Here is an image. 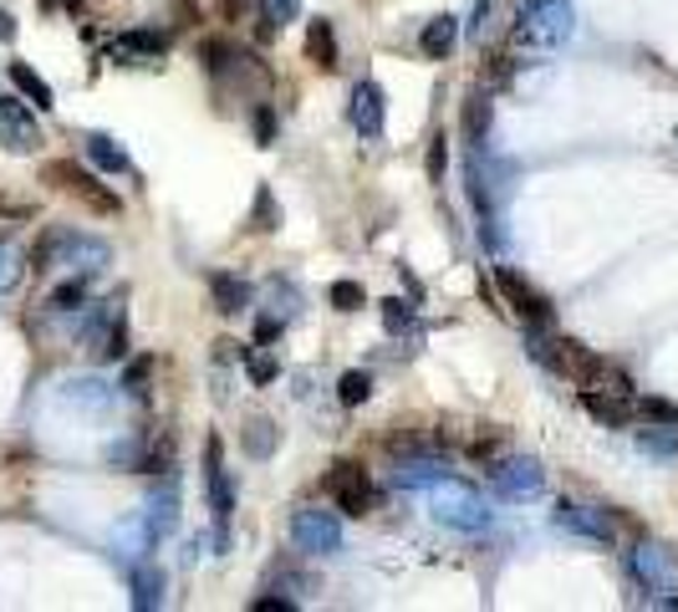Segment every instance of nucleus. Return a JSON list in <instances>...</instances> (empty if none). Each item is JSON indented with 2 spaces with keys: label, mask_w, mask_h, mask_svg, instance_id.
I'll list each match as a JSON object with an SVG mask.
<instances>
[{
  "label": "nucleus",
  "mask_w": 678,
  "mask_h": 612,
  "mask_svg": "<svg viewBox=\"0 0 678 612\" xmlns=\"http://www.w3.org/2000/svg\"><path fill=\"white\" fill-rule=\"evenodd\" d=\"M107 261H113V245L97 235H82V230H46V235L36 240V251H31V266L41 271H67V276H97V271H107Z\"/></svg>",
  "instance_id": "obj_1"
},
{
  "label": "nucleus",
  "mask_w": 678,
  "mask_h": 612,
  "mask_svg": "<svg viewBox=\"0 0 678 612\" xmlns=\"http://www.w3.org/2000/svg\"><path fill=\"white\" fill-rule=\"evenodd\" d=\"M572 31H576L572 0H520V11H516V46L557 52Z\"/></svg>",
  "instance_id": "obj_2"
},
{
  "label": "nucleus",
  "mask_w": 678,
  "mask_h": 612,
  "mask_svg": "<svg viewBox=\"0 0 678 612\" xmlns=\"http://www.w3.org/2000/svg\"><path fill=\"white\" fill-rule=\"evenodd\" d=\"M428 510H434V520H439V526H449V531H485V526H490V510H485V500H479L475 485L449 479V475L434 485Z\"/></svg>",
  "instance_id": "obj_3"
},
{
  "label": "nucleus",
  "mask_w": 678,
  "mask_h": 612,
  "mask_svg": "<svg viewBox=\"0 0 678 612\" xmlns=\"http://www.w3.org/2000/svg\"><path fill=\"white\" fill-rule=\"evenodd\" d=\"M82 342L93 352V362H118L128 352V327H123V302L107 296L103 306H93L82 317Z\"/></svg>",
  "instance_id": "obj_4"
},
{
  "label": "nucleus",
  "mask_w": 678,
  "mask_h": 612,
  "mask_svg": "<svg viewBox=\"0 0 678 612\" xmlns=\"http://www.w3.org/2000/svg\"><path fill=\"white\" fill-rule=\"evenodd\" d=\"M46 184H56L62 194H77V200L87 204V210H97V214H118L123 210L118 194H113L93 169H82L77 159H52L46 163Z\"/></svg>",
  "instance_id": "obj_5"
},
{
  "label": "nucleus",
  "mask_w": 678,
  "mask_h": 612,
  "mask_svg": "<svg viewBox=\"0 0 678 612\" xmlns=\"http://www.w3.org/2000/svg\"><path fill=\"white\" fill-rule=\"evenodd\" d=\"M292 541L306 557H337V551H342V520H337L332 510L301 506L292 516Z\"/></svg>",
  "instance_id": "obj_6"
},
{
  "label": "nucleus",
  "mask_w": 678,
  "mask_h": 612,
  "mask_svg": "<svg viewBox=\"0 0 678 612\" xmlns=\"http://www.w3.org/2000/svg\"><path fill=\"white\" fill-rule=\"evenodd\" d=\"M321 490L332 495L342 516H368V506H373V479H368V469L358 460H337L327 469V479H321Z\"/></svg>",
  "instance_id": "obj_7"
},
{
  "label": "nucleus",
  "mask_w": 678,
  "mask_h": 612,
  "mask_svg": "<svg viewBox=\"0 0 678 612\" xmlns=\"http://www.w3.org/2000/svg\"><path fill=\"white\" fill-rule=\"evenodd\" d=\"M627 567H633V577H638L648 592H658V598H674L678 592V557L668 546H658V541L633 546V551H627Z\"/></svg>",
  "instance_id": "obj_8"
},
{
  "label": "nucleus",
  "mask_w": 678,
  "mask_h": 612,
  "mask_svg": "<svg viewBox=\"0 0 678 612\" xmlns=\"http://www.w3.org/2000/svg\"><path fill=\"white\" fill-rule=\"evenodd\" d=\"M541 485H545V469L531 454H516V460L490 465V490L500 500H531V495H541Z\"/></svg>",
  "instance_id": "obj_9"
},
{
  "label": "nucleus",
  "mask_w": 678,
  "mask_h": 612,
  "mask_svg": "<svg viewBox=\"0 0 678 612\" xmlns=\"http://www.w3.org/2000/svg\"><path fill=\"white\" fill-rule=\"evenodd\" d=\"M0 144L11 148V154H36L46 144L36 128V113L21 97H0Z\"/></svg>",
  "instance_id": "obj_10"
},
{
  "label": "nucleus",
  "mask_w": 678,
  "mask_h": 612,
  "mask_svg": "<svg viewBox=\"0 0 678 612\" xmlns=\"http://www.w3.org/2000/svg\"><path fill=\"white\" fill-rule=\"evenodd\" d=\"M500 292H506V302H510V312H516L526 327H551L557 321V312H551V302H545L541 292H536L531 281H520L516 271H506L500 266Z\"/></svg>",
  "instance_id": "obj_11"
},
{
  "label": "nucleus",
  "mask_w": 678,
  "mask_h": 612,
  "mask_svg": "<svg viewBox=\"0 0 678 612\" xmlns=\"http://www.w3.org/2000/svg\"><path fill=\"white\" fill-rule=\"evenodd\" d=\"M383 123H388V97H383V87L362 77L358 87H352V128H358L362 138H383Z\"/></svg>",
  "instance_id": "obj_12"
},
{
  "label": "nucleus",
  "mask_w": 678,
  "mask_h": 612,
  "mask_svg": "<svg viewBox=\"0 0 678 612\" xmlns=\"http://www.w3.org/2000/svg\"><path fill=\"white\" fill-rule=\"evenodd\" d=\"M561 526V531H572V536H586V541H612V516L597 506H576V500H561L557 516H551Z\"/></svg>",
  "instance_id": "obj_13"
},
{
  "label": "nucleus",
  "mask_w": 678,
  "mask_h": 612,
  "mask_svg": "<svg viewBox=\"0 0 678 612\" xmlns=\"http://www.w3.org/2000/svg\"><path fill=\"white\" fill-rule=\"evenodd\" d=\"M204 485H210L214 526H230V516H235V490H230L225 460H220V440H210V454H204Z\"/></svg>",
  "instance_id": "obj_14"
},
{
  "label": "nucleus",
  "mask_w": 678,
  "mask_h": 612,
  "mask_svg": "<svg viewBox=\"0 0 678 612\" xmlns=\"http://www.w3.org/2000/svg\"><path fill=\"white\" fill-rule=\"evenodd\" d=\"M444 475H449V469H444V460H428V454H403L388 479H393L399 490H434Z\"/></svg>",
  "instance_id": "obj_15"
},
{
  "label": "nucleus",
  "mask_w": 678,
  "mask_h": 612,
  "mask_svg": "<svg viewBox=\"0 0 678 612\" xmlns=\"http://www.w3.org/2000/svg\"><path fill=\"white\" fill-rule=\"evenodd\" d=\"M169 52V36L163 31H123L113 41V62H159Z\"/></svg>",
  "instance_id": "obj_16"
},
{
  "label": "nucleus",
  "mask_w": 678,
  "mask_h": 612,
  "mask_svg": "<svg viewBox=\"0 0 678 612\" xmlns=\"http://www.w3.org/2000/svg\"><path fill=\"white\" fill-rule=\"evenodd\" d=\"M144 520H148V531H153V541L173 536V526H179V485H173V475L163 479L159 490H153V500H148Z\"/></svg>",
  "instance_id": "obj_17"
},
{
  "label": "nucleus",
  "mask_w": 678,
  "mask_h": 612,
  "mask_svg": "<svg viewBox=\"0 0 678 612\" xmlns=\"http://www.w3.org/2000/svg\"><path fill=\"white\" fill-rule=\"evenodd\" d=\"M582 409L592 413L597 424H612V429H623L627 419H633L627 393H612V388H582Z\"/></svg>",
  "instance_id": "obj_18"
},
{
  "label": "nucleus",
  "mask_w": 678,
  "mask_h": 612,
  "mask_svg": "<svg viewBox=\"0 0 678 612\" xmlns=\"http://www.w3.org/2000/svg\"><path fill=\"white\" fill-rule=\"evenodd\" d=\"M454 41H459V21H454V15H434V21H424V31H419V52H424L428 62H444V56L454 52Z\"/></svg>",
  "instance_id": "obj_19"
},
{
  "label": "nucleus",
  "mask_w": 678,
  "mask_h": 612,
  "mask_svg": "<svg viewBox=\"0 0 678 612\" xmlns=\"http://www.w3.org/2000/svg\"><path fill=\"white\" fill-rule=\"evenodd\" d=\"M11 82H15V93L27 97V103H36V113H52L56 107V93H52V82L41 77L36 67H27V62H11Z\"/></svg>",
  "instance_id": "obj_20"
},
{
  "label": "nucleus",
  "mask_w": 678,
  "mask_h": 612,
  "mask_svg": "<svg viewBox=\"0 0 678 612\" xmlns=\"http://www.w3.org/2000/svg\"><path fill=\"white\" fill-rule=\"evenodd\" d=\"M306 62L321 72H337V31L332 21H311L306 27Z\"/></svg>",
  "instance_id": "obj_21"
},
{
  "label": "nucleus",
  "mask_w": 678,
  "mask_h": 612,
  "mask_svg": "<svg viewBox=\"0 0 678 612\" xmlns=\"http://www.w3.org/2000/svg\"><path fill=\"white\" fill-rule=\"evenodd\" d=\"M128 587H134V608H138V612L163 608V572H159V567L138 561L134 572H128Z\"/></svg>",
  "instance_id": "obj_22"
},
{
  "label": "nucleus",
  "mask_w": 678,
  "mask_h": 612,
  "mask_svg": "<svg viewBox=\"0 0 678 612\" xmlns=\"http://www.w3.org/2000/svg\"><path fill=\"white\" fill-rule=\"evenodd\" d=\"M210 296H214V306H220V312H225V317H240V312H245V306H251V281H240V276H225V271H220V276H210Z\"/></svg>",
  "instance_id": "obj_23"
},
{
  "label": "nucleus",
  "mask_w": 678,
  "mask_h": 612,
  "mask_svg": "<svg viewBox=\"0 0 678 612\" xmlns=\"http://www.w3.org/2000/svg\"><path fill=\"white\" fill-rule=\"evenodd\" d=\"M490 97L485 93H469L465 97V118H459V128H465V138H469V148H485V138H490Z\"/></svg>",
  "instance_id": "obj_24"
},
{
  "label": "nucleus",
  "mask_w": 678,
  "mask_h": 612,
  "mask_svg": "<svg viewBox=\"0 0 678 612\" xmlns=\"http://www.w3.org/2000/svg\"><path fill=\"white\" fill-rule=\"evenodd\" d=\"M82 148H87V159L97 163V169H107V173H128V154H123L118 144L107 134H87L82 138Z\"/></svg>",
  "instance_id": "obj_25"
},
{
  "label": "nucleus",
  "mask_w": 678,
  "mask_h": 612,
  "mask_svg": "<svg viewBox=\"0 0 678 612\" xmlns=\"http://www.w3.org/2000/svg\"><path fill=\"white\" fill-rule=\"evenodd\" d=\"M296 15H301V0H261V41H271V31L276 27H292Z\"/></svg>",
  "instance_id": "obj_26"
},
{
  "label": "nucleus",
  "mask_w": 678,
  "mask_h": 612,
  "mask_svg": "<svg viewBox=\"0 0 678 612\" xmlns=\"http://www.w3.org/2000/svg\"><path fill=\"white\" fill-rule=\"evenodd\" d=\"M77 306H87V276H67L46 296V312H77Z\"/></svg>",
  "instance_id": "obj_27"
},
{
  "label": "nucleus",
  "mask_w": 678,
  "mask_h": 612,
  "mask_svg": "<svg viewBox=\"0 0 678 612\" xmlns=\"http://www.w3.org/2000/svg\"><path fill=\"white\" fill-rule=\"evenodd\" d=\"M638 450L643 454H678V424H653V429H643L638 434Z\"/></svg>",
  "instance_id": "obj_28"
},
{
  "label": "nucleus",
  "mask_w": 678,
  "mask_h": 612,
  "mask_svg": "<svg viewBox=\"0 0 678 612\" xmlns=\"http://www.w3.org/2000/svg\"><path fill=\"white\" fill-rule=\"evenodd\" d=\"M67 403H82V409H107V403H113V388L97 383V378H82V383H67Z\"/></svg>",
  "instance_id": "obj_29"
},
{
  "label": "nucleus",
  "mask_w": 678,
  "mask_h": 612,
  "mask_svg": "<svg viewBox=\"0 0 678 612\" xmlns=\"http://www.w3.org/2000/svg\"><path fill=\"white\" fill-rule=\"evenodd\" d=\"M271 450H276V424H271V419H251V424H245V454L271 460Z\"/></svg>",
  "instance_id": "obj_30"
},
{
  "label": "nucleus",
  "mask_w": 678,
  "mask_h": 612,
  "mask_svg": "<svg viewBox=\"0 0 678 612\" xmlns=\"http://www.w3.org/2000/svg\"><path fill=\"white\" fill-rule=\"evenodd\" d=\"M27 261L31 255H21L11 245V240H0V296L6 292H15V281H21V271H27Z\"/></svg>",
  "instance_id": "obj_31"
},
{
  "label": "nucleus",
  "mask_w": 678,
  "mask_h": 612,
  "mask_svg": "<svg viewBox=\"0 0 678 612\" xmlns=\"http://www.w3.org/2000/svg\"><path fill=\"white\" fill-rule=\"evenodd\" d=\"M245 373H251V383H276L280 362L266 352V342H261V347H245Z\"/></svg>",
  "instance_id": "obj_32"
},
{
  "label": "nucleus",
  "mask_w": 678,
  "mask_h": 612,
  "mask_svg": "<svg viewBox=\"0 0 678 612\" xmlns=\"http://www.w3.org/2000/svg\"><path fill=\"white\" fill-rule=\"evenodd\" d=\"M107 465H118V469H148V450L144 440H123L107 450Z\"/></svg>",
  "instance_id": "obj_33"
},
{
  "label": "nucleus",
  "mask_w": 678,
  "mask_h": 612,
  "mask_svg": "<svg viewBox=\"0 0 678 612\" xmlns=\"http://www.w3.org/2000/svg\"><path fill=\"white\" fill-rule=\"evenodd\" d=\"M337 399H342L347 409L368 403V399H373V378H368V373H342V383H337Z\"/></svg>",
  "instance_id": "obj_34"
},
{
  "label": "nucleus",
  "mask_w": 678,
  "mask_h": 612,
  "mask_svg": "<svg viewBox=\"0 0 678 612\" xmlns=\"http://www.w3.org/2000/svg\"><path fill=\"white\" fill-rule=\"evenodd\" d=\"M378 306H383V327L393 337L413 327V302H403V296H388V302H378Z\"/></svg>",
  "instance_id": "obj_35"
},
{
  "label": "nucleus",
  "mask_w": 678,
  "mask_h": 612,
  "mask_svg": "<svg viewBox=\"0 0 678 612\" xmlns=\"http://www.w3.org/2000/svg\"><path fill=\"white\" fill-rule=\"evenodd\" d=\"M332 306L337 312H362L368 306V292H362V281H332Z\"/></svg>",
  "instance_id": "obj_36"
},
{
  "label": "nucleus",
  "mask_w": 678,
  "mask_h": 612,
  "mask_svg": "<svg viewBox=\"0 0 678 612\" xmlns=\"http://www.w3.org/2000/svg\"><path fill=\"white\" fill-rule=\"evenodd\" d=\"M255 230H280V210H276V194H271V184L255 189Z\"/></svg>",
  "instance_id": "obj_37"
},
{
  "label": "nucleus",
  "mask_w": 678,
  "mask_h": 612,
  "mask_svg": "<svg viewBox=\"0 0 678 612\" xmlns=\"http://www.w3.org/2000/svg\"><path fill=\"white\" fill-rule=\"evenodd\" d=\"M633 413L648 419V424H678V403H668V399H638Z\"/></svg>",
  "instance_id": "obj_38"
},
{
  "label": "nucleus",
  "mask_w": 678,
  "mask_h": 612,
  "mask_svg": "<svg viewBox=\"0 0 678 612\" xmlns=\"http://www.w3.org/2000/svg\"><path fill=\"white\" fill-rule=\"evenodd\" d=\"M148 373H153V358H134L128 373H123V388H128L134 399H148Z\"/></svg>",
  "instance_id": "obj_39"
},
{
  "label": "nucleus",
  "mask_w": 678,
  "mask_h": 612,
  "mask_svg": "<svg viewBox=\"0 0 678 612\" xmlns=\"http://www.w3.org/2000/svg\"><path fill=\"white\" fill-rule=\"evenodd\" d=\"M428 184H444V169H449V138H434V144H428Z\"/></svg>",
  "instance_id": "obj_40"
},
{
  "label": "nucleus",
  "mask_w": 678,
  "mask_h": 612,
  "mask_svg": "<svg viewBox=\"0 0 678 612\" xmlns=\"http://www.w3.org/2000/svg\"><path fill=\"white\" fill-rule=\"evenodd\" d=\"M255 144H276V107L271 103L255 107Z\"/></svg>",
  "instance_id": "obj_41"
},
{
  "label": "nucleus",
  "mask_w": 678,
  "mask_h": 612,
  "mask_svg": "<svg viewBox=\"0 0 678 612\" xmlns=\"http://www.w3.org/2000/svg\"><path fill=\"white\" fill-rule=\"evenodd\" d=\"M280 327H286L280 317H261V321H255V342H276Z\"/></svg>",
  "instance_id": "obj_42"
},
{
  "label": "nucleus",
  "mask_w": 678,
  "mask_h": 612,
  "mask_svg": "<svg viewBox=\"0 0 678 612\" xmlns=\"http://www.w3.org/2000/svg\"><path fill=\"white\" fill-rule=\"evenodd\" d=\"M251 608H255V612H292L296 602H292V598H255Z\"/></svg>",
  "instance_id": "obj_43"
},
{
  "label": "nucleus",
  "mask_w": 678,
  "mask_h": 612,
  "mask_svg": "<svg viewBox=\"0 0 678 612\" xmlns=\"http://www.w3.org/2000/svg\"><path fill=\"white\" fill-rule=\"evenodd\" d=\"M490 11H495V0H479V6H475V36H485V21H490Z\"/></svg>",
  "instance_id": "obj_44"
},
{
  "label": "nucleus",
  "mask_w": 678,
  "mask_h": 612,
  "mask_svg": "<svg viewBox=\"0 0 678 612\" xmlns=\"http://www.w3.org/2000/svg\"><path fill=\"white\" fill-rule=\"evenodd\" d=\"M11 36H15V15L0 11V41H11Z\"/></svg>",
  "instance_id": "obj_45"
},
{
  "label": "nucleus",
  "mask_w": 678,
  "mask_h": 612,
  "mask_svg": "<svg viewBox=\"0 0 678 612\" xmlns=\"http://www.w3.org/2000/svg\"><path fill=\"white\" fill-rule=\"evenodd\" d=\"M52 6H67L72 15H82V0H46V11H52Z\"/></svg>",
  "instance_id": "obj_46"
}]
</instances>
